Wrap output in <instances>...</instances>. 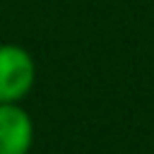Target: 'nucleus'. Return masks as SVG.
<instances>
[{
	"instance_id": "obj_1",
	"label": "nucleus",
	"mask_w": 154,
	"mask_h": 154,
	"mask_svg": "<svg viewBox=\"0 0 154 154\" xmlns=\"http://www.w3.org/2000/svg\"><path fill=\"white\" fill-rule=\"evenodd\" d=\"M36 82V63L19 43H0V103H19Z\"/></svg>"
},
{
	"instance_id": "obj_2",
	"label": "nucleus",
	"mask_w": 154,
	"mask_h": 154,
	"mask_svg": "<svg viewBox=\"0 0 154 154\" xmlns=\"http://www.w3.org/2000/svg\"><path fill=\"white\" fill-rule=\"evenodd\" d=\"M34 120L19 103H0V154H29Z\"/></svg>"
}]
</instances>
